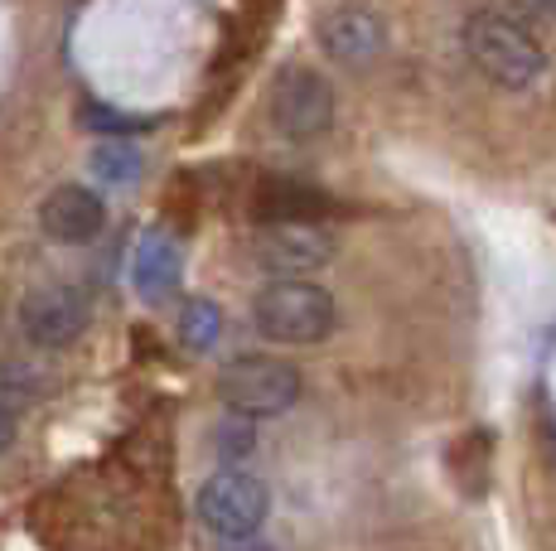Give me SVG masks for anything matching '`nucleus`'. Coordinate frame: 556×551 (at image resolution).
Returning <instances> with one entry per match:
<instances>
[{
	"label": "nucleus",
	"mask_w": 556,
	"mask_h": 551,
	"mask_svg": "<svg viewBox=\"0 0 556 551\" xmlns=\"http://www.w3.org/2000/svg\"><path fill=\"white\" fill-rule=\"evenodd\" d=\"M465 49L489 82L513 88V92L532 88V82L547 73L542 44L518 25V20L498 15V10H475V15L465 20Z\"/></svg>",
	"instance_id": "obj_1"
},
{
	"label": "nucleus",
	"mask_w": 556,
	"mask_h": 551,
	"mask_svg": "<svg viewBox=\"0 0 556 551\" xmlns=\"http://www.w3.org/2000/svg\"><path fill=\"white\" fill-rule=\"evenodd\" d=\"M252 324L271 344H319L334 330V300L315 281H271L252 300Z\"/></svg>",
	"instance_id": "obj_2"
},
{
	"label": "nucleus",
	"mask_w": 556,
	"mask_h": 551,
	"mask_svg": "<svg viewBox=\"0 0 556 551\" xmlns=\"http://www.w3.org/2000/svg\"><path fill=\"white\" fill-rule=\"evenodd\" d=\"M218 397L228 411L238 417H281V411L295 407L301 397V373H295L286 358H271V354H242L223 368L218 377Z\"/></svg>",
	"instance_id": "obj_3"
},
{
	"label": "nucleus",
	"mask_w": 556,
	"mask_h": 551,
	"mask_svg": "<svg viewBox=\"0 0 556 551\" xmlns=\"http://www.w3.org/2000/svg\"><path fill=\"white\" fill-rule=\"evenodd\" d=\"M271 513V489L248 470H218L199 489V523L218 542H252Z\"/></svg>",
	"instance_id": "obj_4"
},
{
	"label": "nucleus",
	"mask_w": 556,
	"mask_h": 551,
	"mask_svg": "<svg viewBox=\"0 0 556 551\" xmlns=\"http://www.w3.org/2000/svg\"><path fill=\"white\" fill-rule=\"evenodd\" d=\"M266 116H271V126L286 141H315V136H325L334 126V88H329L325 73L291 63V68H281L271 78Z\"/></svg>",
	"instance_id": "obj_5"
},
{
	"label": "nucleus",
	"mask_w": 556,
	"mask_h": 551,
	"mask_svg": "<svg viewBox=\"0 0 556 551\" xmlns=\"http://www.w3.org/2000/svg\"><path fill=\"white\" fill-rule=\"evenodd\" d=\"M92 320V300L83 285H39L20 300V330L35 348H68L73 338H83Z\"/></svg>",
	"instance_id": "obj_6"
},
{
	"label": "nucleus",
	"mask_w": 556,
	"mask_h": 551,
	"mask_svg": "<svg viewBox=\"0 0 556 551\" xmlns=\"http://www.w3.org/2000/svg\"><path fill=\"white\" fill-rule=\"evenodd\" d=\"M252 257L276 281H305L309 271L329 267V238L315 222H281V228H262L252 242Z\"/></svg>",
	"instance_id": "obj_7"
},
{
	"label": "nucleus",
	"mask_w": 556,
	"mask_h": 551,
	"mask_svg": "<svg viewBox=\"0 0 556 551\" xmlns=\"http://www.w3.org/2000/svg\"><path fill=\"white\" fill-rule=\"evenodd\" d=\"M102 222H106V204L98 189H88V184H59L39 204V228H45V238L63 242V247L92 242L102 232Z\"/></svg>",
	"instance_id": "obj_8"
},
{
	"label": "nucleus",
	"mask_w": 556,
	"mask_h": 551,
	"mask_svg": "<svg viewBox=\"0 0 556 551\" xmlns=\"http://www.w3.org/2000/svg\"><path fill=\"white\" fill-rule=\"evenodd\" d=\"M319 44H325V54L334 63H368L388 44V29H382V20L372 10L339 5L319 20Z\"/></svg>",
	"instance_id": "obj_9"
},
{
	"label": "nucleus",
	"mask_w": 556,
	"mask_h": 551,
	"mask_svg": "<svg viewBox=\"0 0 556 551\" xmlns=\"http://www.w3.org/2000/svg\"><path fill=\"white\" fill-rule=\"evenodd\" d=\"M256 218L262 228H281V222H315L329 214V198L319 194L315 184H301V179H266L256 189Z\"/></svg>",
	"instance_id": "obj_10"
},
{
	"label": "nucleus",
	"mask_w": 556,
	"mask_h": 551,
	"mask_svg": "<svg viewBox=\"0 0 556 551\" xmlns=\"http://www.w3.org/2000/svg\"><path fill=\"white\" fill-rule=\"evenodd\" d=\"M175 281H179V252L165 238H146L131 261V285L155 300V295L175 291Z\"/></svg>",
	"instance_id": "obj_11"
},
{
	"label": "nucleus",
	"mask_w": 556,
	"mask_h": 551,
	"mask_svg": "<svg viewBox=\"0 0 556 551\" xmlns=\"http://www.w3.org/2000/svg\"><path fill=\"white\" fill-rule=\"evenodd\" d=\"M88 169L98 184H131L136 175H141V151H136L131 141H98L88 155Z\"/></svg>",
	"instance_id": "obj_12"
},
{
	"label": "nucleus",
	"mask_w": 556,
	"mask_h": 551,
	"mask_svg": "<svg viewBox=\"0 0 556 551\" xmlns=\"http://www.w3.org/2000/svg\"><path fill=\"white\" fill-rule=\"evenodd\" d=\"M179 330H185V344L194 348V354H208L213 344H218V330H223V315L213 300H189L185 315H179Z\"/></svg>",
	"instance_id": "obj_13"
},
{
	"label": "nucleus",
	"mask_w": 556,
	"mask_h": 551,
	"mask_svg": "<svg viewBox=\"0 0 556 551\" xmlns=\"http://www.w3.org/2000/svg\"><path fill=\"white\" fill-rule=\"evenodd\" d=\"M83 126H88V131H102L106 141H126V136H136L146 121H141V116L112 112L106 102H88V107H83Z\"/></svg>",
	"instance_id": "obj_14"
},
{
	"label": "nucleus",
	"mask_w": 556,
	"mask_h": 551,
	"mask_svg": "<svg viewBox=\"0 0 556 551\" xmlns=\"http://www.w3.org/2000/svg\"><path fill=\"white\" fill-rule=\"evenodd\" d=\"M213 445H218V454H223V460H228V464H238V460H248V454H252V426H248V417H242V421H223V426L218 431H213Z\"/></svg>",
	"instance_id": "obj_15"
},
{
	"label": "nucleus",
	"mask_w": 556,
	"mask_h": 551,
	"mask_svg": "<svg viewBox=\"0 0 556 551\" xmlns=\"http://www.w3.org/2000/svg\"><path fill=\"white\" fill-rule=\"evenodd\" d=\"M15 431H20V417H15V407H10V401L0 397V454L10 450V440H15Z\"/></svg>",
	"instance_id": "obj_16"
},
{
	"label": "nucleus",
	"mask_w": 556,
	"mask_h": 551,
	"mask_svg": "<svg viewBox=\"0 0 556 551\" xmlns=\"http://www.w3.org/2000/svg\"><path fill=\"white\" fill-rule=\"evenodd\" d=\"M232 551H271V547H262V542L252 537V542H232Z\"/></svg>",
	"instance_id": "obj_17"
},
{
	"label": "nucleus",
	"mask_w": 556,
	"mask_h": 551,
	"mask_svg": "<svg viewBox=\"0 0 556 551\" xmlns=\"http://www.w3.org/2000/svg\"><path fill=\"white\" fill-rule=\"evenodd\" d=\"M542 5H547V10H552V15H556V0H542Z\"/></svg>",
	"instance_id": "obj_18"
}]
</instances>
